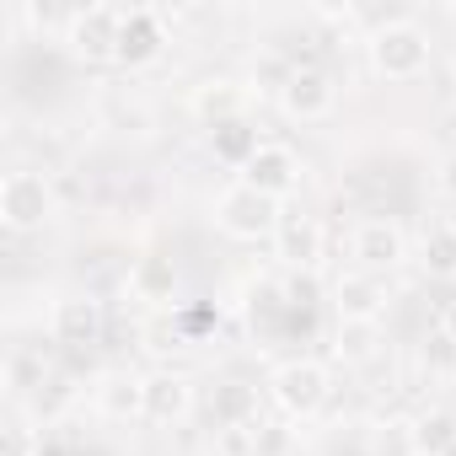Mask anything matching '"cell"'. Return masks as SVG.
I'll return each instance as SVG.
<instances>
[{
  "label": "cell",
  "mask_w": 456,
  "mask_h": 456,
  "mask_svg": "<svg viewBox=\"0 0 456 456\" xmlns=\"http://www.w3.org/2000/svg\"><path fill=\"white\" fill-rule=\"evenodd\" d=\"M54 215H60V188L49 172L12 167L0 177V220H6V232H44Z\"/></svg>",
  "instance_id": "obj_1"
},
{
  "label": "cell",
  "mask_w": 456,
  "mask_h": 456,
  "mask_svg": "<svg viewBox=\"0 0 456 456\" xmlns=\"http://www.w3.org/2000/svg\"><path fill=\"white\" fill-rule=\"evenodd\" d=\"M365 54L381 81H419L429 70V33L408 17H392L365 38Z\"/></svg>",
  "instance_id": "obj_2"
},
{
  "label": "cell",
  "mask_w": 456,
  "mask_h": 456,
  "mask_svg": "<svg viewBox=\"0 0 456 456\" xmlns=\"http://www.w3.org/2000/svg\"><path fill=\"white\" fill-rule=\"evenodd\" d=\"M209 215H215L220 232H225V237H237V242H264V237H274V225H280V204L264 199V193L248 188V183L220 188L215 204H209Z\"/></svg>",
  "instance_id": "obj_3"
},
{
  "label": "cell",
  "mask_w": 456,
  "mask_h": 456,
  "mask_svg": "<svg viewBox=\"0 0 456 456\" xmlns=\"http://www.w3.org/2000/svg\"><path fill=\"white\" fill-rule=\"evenodd\" d=\"M328 365L322 360H312V354H296V360H285L274 376H269V397H274V408L280 413H290V419H312L322 403H328Z\"/></svg>",
  "instance_id": "obj_4"
},
{
  "label": "cell",
  "mask_w": 456,
  "mask_h": 456,
  "mask_svg": "<svg viewBox=\"0 0 456 456\" xmlns=\"http://www.w3.org/2000/svg\"><path fill=\"white\" fill-rule=\"evenodd\" d=\"M118 28H124V12L118 6H86V12H70L65 22V49L86 65H118Z\"/></svg>",
  "instance_id": "obj_5"
},
{
  "label": "cell",
  "mask_w": 456,
  "mask_h": 456,
  "mask_svg": "<svg viewBox=\"0 0 456 456\" xmlns=\"http://www.w3.org/2000/svg\"><path fill=\"white\" fill-rule=\"evenodd\" d=\"M274 102H280V113L296 118V124H322V118L338 108V81H333L322 65H301V70L285 81V92H280Z\"/></svg>",
  "instance_id": "obj_6"
},
{
  "label": "cell",
  "mask_w": 456,
  "mask_h": 456,
  "mask_svg": "<svg viewBox=\"0 0 456 456\" xmlns=\"http://www.w3.org/2000/svg\"><path fill=\"white\" fill-rule=\"evenodd\" d=\"M301 177H306V161L290 151V145H280V140H264L258 145V156L242 167V183L248 188H258L264 199H285V193H296L301 188Z\"/></svg>",
  "instance_id": "obj_7"
},
{
  "label": "cell",
  "mask_w": 456,
  "mask_h": 456,
  "mask_svg": "<svg viewBox=\"0 0 456 456\" xmlns=\"http://www.w3.org/2000/svg\"><path fill=\"white\" fill-rule=\"evenodd\" d=\"M349 253L365 274H381V269H397L408 258V237H403V225L387 220V215H370L354 225V237H349Z\"/></svg>",
  "instance_id": "obj_8"
},
{
  "label": "cell",
  "mask_w": 456,
  "mask_h": 456,
  "mask_svg": "<svg viewBox=\"0 0 456 456\" xmlns=\"http://www.w3.org/2000/svg\"><path fill=\"white\" fill-rule=\"evenodd\" d=\"M392 306V290L381 274H365V269H349L333 280V312L344 322H381Z\"/></svg>",
  "instance_id": "obj_9"
},
{
  "label": "cell",
  "mask_w": 456,
  "mask_h": 456,
  "mask_svg": "<svg viewBox=\"0 0 456 456\" xmlns=\"http://www.w3.org/2000/svg\"><path fill=\"white\" fill-rule=\"evenodd\" d=\"M49 338L65 349H92L102 338V301L92 296H60L49 312Z\"/></svg>",
  "instance_id": "obj_10"
},
{
  "label": "cell",
  "mask_w": 456,
  "mask_h": 456,
  "mask_svg": "<svg viewBox=\"0 0 456 456\" xmlns=\"http://www.w3.org/2000/svg\"><path fill=\"white\" fill-rule=\"evenodd\" d=\"M274 248H280V258L301 274H312L317 269V258H322V220L317 215H306V209H280V225H274Z\"/></svg>",
  "instance_id": "obj_11"
},
{
  "label": "cell",
  "mask_w": 456,
  "mask_h": 456,
  "mask_svg": "<svg viewBox=\"0 0 456 456\" xmlns=\"http://www.w3.org/2000/svg\"><path fill=\"white\" fill-rule=\"evenodd\" d=\"M193 413V381L177 370L145 376V424H183Z\"/></svg>",
  "instance_id": "obj_12"
},
{
  "label": "cell",
  "mask_w": 456,
  "mask_h": 456,
  "mask_svg": "<svg viewBox=\"0 0 456 456\" xmlns=\"http://www.w3.org/2000/svg\"><path fill=\"white\" fill-rule=\"evenodd\" d=\"M167 49V28H161V12H124V28H118V65H151L156 54Z\"/></svg>",
  "instance_id": "obj_13"
},
{
  "label": "cell",
  "mask_w": 456,
  "mask_h": 456,
  "mask_svg": "<svg viewBox=\"0 0 456 456\" xmlns=\"http://www.w3.org/2000/svg\"><path fill=\"white\" fill-rule=\"evenodd\" d=\"M209 424L215 429H237V424H258V387L237 381V376H225L209 387Z\"/></svg>",
  "instance_id": "obj_14"
},
{
  "label": "cell",
  "mask_w": 456,
  "mask_h": 456,
  "mask_svg": "<svg viewBox=\"0 0 456 456\" xmlns=\"http://www.w3.org/2000/svg\"><path fill=\"white\" fill-rule=\"evenodd\" d=\"M124 285H129V296L145 301V306H172V301H177V264L145 253V258L129 264V280H124Z\"/></svg>",
  "instance_id": "obj_15"
},
{
  "label": "cell",
  "mask_w": 456,
  "mask_h": 456,
  "mask_svg": "<svg viewBox=\"0 0 456 456\" xmlns=\"http://www.w3.org/2000/svg\"><path fill=\"white\" fill-rule=\"evenodd\" d=\"M242 102H248V92H242L237 81H199V86L188 92V113H193L204 129L242 118Z\"/></svg>",
  "instance_id": "obj_16"
},
{
  "label": "cell",
  "mask_w": 456,
  "mask_h": 456,
  "mask_svg": "<svg viewBox=\"0 0 456 456\" xmlns=\"http://www.w3.org/2000/svg\"><path fill=\"white\" fill-rule=\"evenodd\" d=\"M97 408H102L108 419H145V376H129V370L102 376Z\"/></svg>",
  "instance_id": "obj_17"
},
{
  "label": "cell",
  "mask_w": 456,
  "mask_h": 456,
  "mask_svg": "<svg viewBox=\"0 0 456 456\" xmlns=\"http://www.w3.org/2000/svg\"><path fill=\"white\" fill-rule=\"evenodd\" d=\"M419 264L429 280H456V220H435L424 242H419Z\"/></svg>",
  "instance_id": "obj_18"
},
{
  "label": "cell",
  "mask_w": 456,
  "mask_h": 456,
  "mask_svg": "<svg viewBox=\"0 0 456 456\" xmlns=\"http://www.w3.org/2000/svg\"><path fill=\"white\" fill-rule=\"evenodd\" d=\"M258 145H264V140H258V129H253L248 118H232V124H215V129H209V151H215L220 161H232L237 172L258 156Z\"/></svg>",
  "instance_id": "obj_19"
},
{
  "label": "cell",
  "mask_w": 456,
  "mask_h": 456,
  "mask_svg": "<svg viewBox=\"0 0 456 456\" xmlns=\"http://www.w3.org/2000/svg\"><path fill=\"white\" fill-rule=\"evenodd\" d=\"M44 381H49V354L33 349V344H12V354H6V387H12V397H28Z\"/></svg>",
  "instance_id": "obj_20"
},
{
  "label": "cell",
  "mask_w": 456,
  "mask_h": 456,
  "mask_svg": "<svg viewBox=\"0 0 456 456\" xmlns=\"http://www.w3.org/2000/svg\"><path fill=\"white\" fill-rule=\"evenodd\" d=\"M413 445H419V456H445L456 445V413L451 408H424L413 419Z\"/></svg>",
  "instance_id": "obj_21"
},
{
  "label": "cell",
  "mask_w": 456,
  "mask_h": 456,
  "mask_svg": "<svg viewBox=\"0 0 456 456\" xmlns=\"http://www.w3.org/2000/svg\"><path fill=\"white\" fill-rule=\"evenodd\" d=\"M296 70H301V65H296L290 54H280V49H264V54L253 60V92H274V97H280V92H285V81H290Z\"/></svg>",
  "instance_id": "obj_22"
},
{
  "label": "cell",
  "mask_w": 456,
  "mask_h": 456,
  "mask_svg": "<svg viewBox=\"0 0 456 456\" xmlns=\"http://www.w3.org/2000/svg\"><path fill=\"white\" fill-rule=\"evenodd\" d=\"M38 451H44V429H33L22 408H12L6 429H0V456H38Z\"/></svg>",
  "instance_id": "obj_23"
},
{
  "label": "cell",
  "mask_w": 456,
  "mask_h": 456,
  "mask_svg": "<svg viewBox=\"0 0 456 456\" xmlns=\"http://www.w3.org/2000/svg\"><path fill=\"white\" fill-rule=\"evenodd\" d=\"M376 338H381V322H344L338 328V360H349V365L370 360L376 354Z\"/></svg>",
  "instance_id": "obj_24"
},
{
  "label": "cell",
  "mask_w": 456,
  "mask_h": 456,
  "mask_svg": "<svg viewBox=\"0 0 456 456\" xmlns=\"http://www.w3.org/2000/svg\"><path fill=\"white\" fill-rule=\"evenodd\" d=\"M113 129H124V134H151V108L129 92V97H113Z\"/></svg>",
  "instance_id": "obj_25"
},
{
  "label": "cell",
  "mask_w": 456,
  "mask_h": 456,
  "mask_svg": "<svg viewBox=\"0 0 456 456\" xmlns=\"http://www.w3.org/2000/svg\"><path fill=\"white\" fill-rule=\"evenodd\" d=\"M376 456H419V445H413V419H392V424H381V435H376Z\"/></svg>",
  "instance_id": "obj_26"
},
{
  "label": "cell",
  "mask_w": 456,
  "mask_h": 456,
  "mask_svg": "<svg viewBox=\"0 0 456 456\" xmlns=\"http://www.w3.org/2000/svg\"><path fill=\"white\" fill-rule=\"evenodd\" d=\"M419 360H424V370L429 376H445V370H456V344L435 328L429 338H424V349H419Z\"/></svg>",
  "instance_id": "obj_27"
},
{
  "label": "cell",
  "mask_w": 456,
  "mask_h": 456,
  "mask_svg": "<svg viewBox=\"0 0 456 456\" xmlns=\"http://www.w3.org/2000/svg\"><path fill=\"white\" fill-rule=\"evenodd\" d=\"M215 322H220V312H215V306H177V312H172V328H177L183 338H199V333H204V328H215Z\"/></svg>",
  "instance_id": "obj_28"
},
{
  "label": "cell",
  "mask_w": 456,
  "mask_h": 456,
  "mask_svg": "<svg viewBox=\"0 0 456 456\" xmlns=\"http://www.w3.org/2000/svg\"><path fill=\"white\" fill-rule=\"evenodd\" d=\"M435 188H440L445 199H456V151L440 156V167H435Z\"/></svg>",
  "instance_id": "obj_29"
},
{
  "label": "cell",
  "mask_w": 456,
  "mask_h": 456,
  "mask_svg": "<svg viewBox=\"0 0 456 456\" xmlns=\"http://www.w3.org/2000/svg\"><path fill=\"white\" fill-rule=\"evenodd\" d=\"M440 333L456 344V301H445V306H440Z\"/></svg>",
  "instance_id": "obj_30"
},
{
  "label": "cell",
  "mask_w": 456,
  "mask_h": 456,
  "mask_svg": "<svg viewBox=\"0 0 456 456\" xmlns=\"http://www.w3.org/2000/svg\"><path fill=\"white\" fill-rule=\"evenodd\" d=\"M445 456H456V445H451V451H445Z\"/></svg>",
  "instance_id": "obj_31"
}]
</instances>
